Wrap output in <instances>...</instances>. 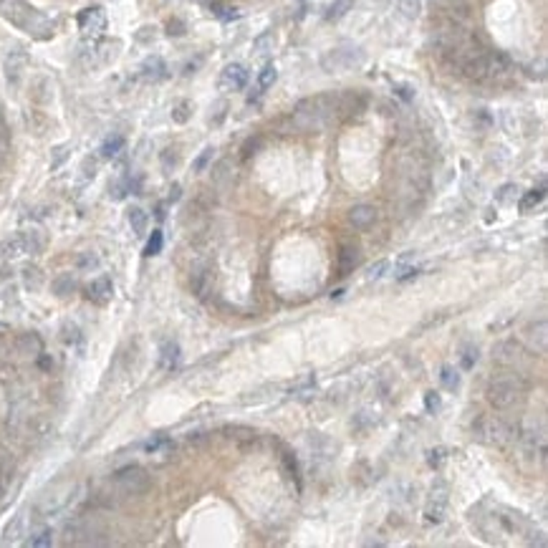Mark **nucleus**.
Segmentation results:
<instances>
[{"label": "nucleus", "mask_w": 548, "mask_h": 548, "mask_svg": "<svg viewBox=\"0 0 548 548\" xmlns=\"http://www.w3.org/2000/svg\"><path fill=\"white\" fill-rule=\"evenodd\" d=\"M336 117V99L331 96H313L296 106L291 121L298 132H324Z\"/></svg>", "instance_id": "obj_1"}, {"label": "nucleus", "mask_w": 548, "mask_h": 548, "mask_svg": "<svg viewBox=\"0 0 548 548\" xmlns=\"http://www.w3.org/2000/svg\"><path fill=\"white\" fill-rule=\"evenodd\" d=\"M0 15L8 18L20 31L36 36V38H48L51 36V23L43 13H38L26 0H0Z\"/></svg>", "instance_id": "obj_2"}, {"label": "nucleus", "mask_w": 548, "mask_h": 548, "mask_svg": "<svg viewBox=\"0 0 548 548\" xmlns=\"http://www.w3.org/2000/svg\"><path fill=\"white\" fill-rule=\"evenodd\" d=\"M523 392H526V382L515 371H503V374L490 379L488 390H485V399H488L493 410L503 412L521 402Z\"/></svg>", "instance_id": "obj_3"}, {"label": "nucleus", "mask_w": 548, "mask_h": 548, "mask_svg": "<svg viewBox=\"0 0 548 548\" xmlns=\"http://www.w3.org/2000/svg\"><path fill=\"white\" fill-rule=\"evenodd\" d=\"M473 432H475L480 443L493 445V447H505L513 440V427L505 420H501V417H480L473 424Z\"/></svg>", "instance_id": "obj_4"}, {"label": "nucleus", "mask_w": 548, "mask_h": 548, "mask_svg": "<svg viewBox=\"0 0 548 548\" xmlns=\"http://www.w3.org/2000/svg\"><path fill=\"white\" fill-rule=\"evenodd\" d=\"M152 480H149V473L139 465H129V468H121L119 473H114V488L124 493V496H139L149 490Z\"/></svg>", "instance_id": "obj_5"}, {"label": "nucleus", "mask_w": 548, "mask_h": 548, "mask_svg": "<svg viewBox=\"0 0 548 548\" xmlns=\"http://www.w3.org/2000/svg\"><path fill=\"white\" fill-rule=\"evenodd\" d=\"M445 515H447V488L445 482H437L424 503V526H440Z\"/></svg>", "instance_id": "obj_6"}, {"label": "nucleus", "mask_w": 548, "mask_h": 548, "mask_svg": "<svg viewBox=\"0 0 548 548\" xmlns=\"http://www.w3.org/2000/svg\"><path fill=\"white\" fill-rule=\"evenodd\" d=\"M364 61V53L354 46H341L334 48L324 59V68L326 71H343V68H354Z\"/></svg>", "instance_id": "obj_7"}, {"label": "nucleus", "mask_w": 548, "mask_h": 548, "mask_svg": "<svg viewBox=\"0 0 548 548\" xmlns=\"http://www.w3.org/2000/svg\"><path fill=\"white\" fill-rule=\"evenodd\" d=\"M76 490L79 488H66V490H61V493L48 496L46 501H40L38 515H43V518H53V515H59L61 510H66L68 505H71L73 498H76Z\"/></svg>", "instance_id": "obj_8"}, {"label": "nucleus", "mask_w": 548, "mask_h": 548, "mask_svg": "<svg viewBox=\"0 0 548 548\" xmlns=\"http://www.w3.org/2000/svg\"><path fill=\"white\" fill-rule=\"evenodd\" d=\"M248 84V68L243 64H228L220 73V89L225 91H240Z\"/></svg>", "instance_id": "obj_9"}, {"label": "nucleus", "mask_w": 548, "mask_h": 548, "mask_svg": "<svg viewBox=\"0 0 548 548\" xmlns=\"http://www.w3.org/2000/svg\"><path fill=\"white\" fill-rule=\"evenodd\" d=\"M112 296H114V283H112V278H109V276L94 278L91 283L86 286V298H89L91 304H96V306L109 304V301H112Z\"/></svg>", "instance_id": "obj_10"}, {"label": "nucleus", "mask_w": 548, "mask_h": 548, "mask_svg": "<svg viewBox=\"0 0 548 548\" xmlns=\"http://www.w3.org/2000/svg\"><path fill=\"white\" fill-rule=\"evenodd\" d=\"M28 64V53L20 51V48H15V51H10L6 56V61H3V71H6V79L10 86H15L20 81V76H23V68H26Z\"/></svg>", "instance_id": "obj_11"}, {"label": "nucleus", "mask_w": 548, "mask_h": 548, "mask_svg": "<svg viewBox=\"0 0 548 548\" xmlns=\"http://www.w3.org/2000/svg\"><path fill=\"white\" fill-rule=\"evenodd\" d=\"M493 359H496L498 364H505V366H515V364L523 359L521 343L515 341V339H505V341H501L496 346V351H493Z\"/></svg>", "instance_id": "obj_12"}, {"label": "nucleus", "mask_w": 548, "mask_h": 548, "mask_svg": "<svg viewBox=\"0 0 548 548\" xmlns=\"http://www.w3.org/2000/svg\"><path fill=\"white\" fill-rule=\"evenodd\" d=\"M379 212L374 205H354L349 210V225L354 230H366L371 225L377 223Z\"/></svg>", "instance_id": "obj_13"}, {"label": "nucleus", "mask_w": 548, "mask_h": 548, "mask_svg": "<svg viewBox=\"0 0 548 548\" xmlns=\"http://www.w3.org/2000/svg\"><path fill=\"white\" fill-rule=\"evenodd\" d=\"M526 343H528V349L535 351V354H546V346H548V326L546 321H535L526 329Z\"/></svg>", "instance_id": "obj_14"}, {"label": "nucleus", "mask_w": 548, "mask_h": 548, "mask_svg": "<svg viewBox=\"0 0 548 548\" xmlns=\"http://www.w3.org/2000/svg\"><path fill=\"white\" fill-rule=\"evenodd\" d=\"M26 533V513L13 515V521L8 523L6 531H3V538H0V546H15V543L23 538Z\"/></svg>", "instance_id": "obj_15"}, {"label": "nucleus", "mask_w": 548, "mask_h": 548, "mask_svg": "<svg viewBox=\"0 0 548 548\" xmlns=\"http://www.w3.org/2000/svg\"><path fill=\"white\" fill-rule=\"evenodd\" d=\"M79 26L84 28L86 34H101L106 26L104 10H101V8H89V10H84V13L79 15Z\"/></svg>", "instance_id": "obj_16"}, {"label": "nucleus", "mask_w": 548, "mask_h": 548, "mask_svg": "<svg viewBox=\"0 0 548 548\" xmlns=\"http://www.w3.org/2000/svg\"><path fill=\"white\" fill-rule=\"evenodd\" d=\"M18 240H20V251L26 253V256H38V253L46 248V238H43L38 230L18 232Z\"/></svg>", "instance_id": "obj_17"}, {"label": "nucleus", "mask_w": 548, "mask_h": 548, "mask_svg": "<svg viewBox=\"0 0 548 548\" xmlns=\"http://www.w3.org/2000/svg\"><path fill=\"white\" fill-rule=\"evenodd\" d=\"M167 76V66L165 61L159 59V56H152V59H147L145 64H142V79L145 81H162Z\"/></svg>", "instance_id": "obj_18"}, {"label": "nucleus", "mask_w": 548, "mask_h": 548, "mask_svg": "<svg viewBox=\"0 0 548 548\" xmlns=\"http://www.w3.org/2000/svg\"><path fill=\"white\" fill-rule=\"evenodd\" d=\"M26 546L28 548H48V546H53V531L48 528V526H43V528H36L34 533L26 538Z\"/></svg>", "instance_id": "obj_19"}, {"label": "nucleus", "mask_w": 548, "mask_h": 548, "mask_svg": "<svg viewBox=\"0 0 548 548\" xmlns=\"http://www.w3.org/2000/svg\"><path fill=\"white\" fill-rule=\"evenodd\" d=\"M357 263H359V251L357 248H351V245H343L341 253H339V273L346 276Z\"/></svg>", "instance_id": "obj_20"}, {"label": "nucleus", "mask_w": 548, "mask_h": 548, "mask_svg": "<svg viewBox=\"0 0 548 548\" xmlns=\"http://www.w3.org/2000/svg\"><path fill=\"white\" fill-rule=\"evenodd\" d=\"M51 288H53V293L56 296H71L73 291H76V278L71 276V273H64V276H59L56 281L51 283Z\"/></svg>", "instance_id": "obj_21"}, {"label": "nucleus", "mask_w": 548, "mask_h": 548, "mask_svg": "<svg viewBox=\"0 0 548 548\" xmlns=\"http://www.w3.org/2000/svg\"><path fill=\"white\" fill-rule=\"evenodd\" d=\"M126 218H129V225H132V230L137 232V235H145L147 225H149V218H147V212L142 210V207H129Z\"/></svg>", "instance_id": "obj_22"}, {"label": "nucleus", "mask_w": 548, "mask_h": 548, "mask_svg": "<svg viewBox=\"0 0 548 548\" xmlns=\"http://www.w3.org/2000/svg\"><path fill=\"white\" fill-rule=\"evenodd\" d=\"M543 200H546V190H543V187L526 192L521 198V212H533L538 205H543Z\"/></svg>", "instance_id": "obj_23"}, {"label": "nucleus", "mask_w": 548, "mask_h": 548, "mask_svg": "<svg viewBox=\"0 0 548 548\" xmlns=\"http://www.w3.org/2000/svg\"><path fill=\"white\" fill-rule=\"evenodd\" d=\"M159 364L165 366V369H175L179 364V346L175 341H167L162 346V357H159Z\"/></svg>", "instance_id": "obj_24"}, {"label": "nucleus", "mask_w": 548, "mask_h": 548, "mask_svg": "<svg viewBox=\"0 0 548 548\" xmlns=\"http://www.w3.org/2000/svg\"><path fill=\"white\" fill-rule=\"evenodd\" d=\"M351 6H354V0H331L324 13L326 20H341L351 10Z\"/></svg>", "instance_id": "obj_25"}, {"label": "nucleus", "mask_w": 548, "mask_h": 548, "mask_svg": "<svg viewBox=\"0 0 548 548\" xmlns=\"http://www.w3.org/2000/svg\"><path fill=\"white\" fill-rule=\"evenodd\" d=\"M18 346L23 354H31V357H38L40 351H43V341H40L36 334H23L18 339Z\"/></svg>", "instance_id": "obj_26"}, {"label": "nucleus", "mask_w": 548, "mask_h": 548, "mask_svg": "<svg viewBox=\"0 0 548 548\" xmlns=\"http://www.w3.org/2000/svg\"><path fill=\"white\" fill-rule=\"evenodd\" d=\"M440 382H443V387H445L447 392H455L457 387H460V374H457L455 366L445 364L443 369H440Z\"/></svg>", "instance_id": "obj_27"}, {"label": "nucleus", "mask_w": 548, "mask_h": 548, "mask_svg": "<svg viewBox=\"0 0 548 548\" xmlns=\"http://www.w3.org/2000/svg\"><path fill=\"white\" fill-rule=\"evenodd\" d=\"M276 79H278L276 66H273V64H268V66H263V71L258 73V94L268 91V89H271V86L276 84Z\"/></svg>", "instance_id": "obj_28"}, {"label": "nucleus", "mask_w": 548, "mask_h": 548, "mask_svg": "<svg viewBox=\"0 0 548 548\" xmlns=\"http://www.w3.org/2000/svg\"><path fill=\"white\" fill-rule=\"evenodd\" d=\"M192 291L198 293V296H205L207 293V288L212 286V276H210V271H198V273H192Z\"/></svg>", "instance_id": "obj_29"}, {"label": "nucleus", "mask_w": 548, "mask_h": 548, "mask_svg": "<svg viewBox=\"0 0 548 548\" xmlns=\"http://www.w3.org/2000/svg\"><path fill=\"white\" fill-rule=\"evenodd\" d=\"M40 281H43V273H40L36 265H26V268H23V286H26L28 291H38Z\"/></svg>", "instance_id": "obj_30"}, {"label": "nucleus", "mask_w": 548, "mask_h": 548, "mask_svg": "<svg viewBox=\"0 0 548 548\" xmlns=\"http://www.w3.org/2000/svg\"><path fill=\"white\" fill-rule=\"evenodd\" d=\"M515 198H518V185L508 182V185L498 187V192H496V202H498V205H503V207H505V205H513Z\"/></svg>", "instance_id": "obj_31"}, {"label": "nucleus", "mask_w": 548, "mask_h": 548, "mask_svg": "<svg viewBox=\"0 0 548 548\" xmlns=\"http://www.w3.org/2000/svg\"><path fill=\"white\" fill-rule=\"evenodd\" d=\"M121 147H124V137H119V134H114V137H106L104 145H101V157H114V154L121 152Z\"/></svg>", "instance_id": "obj_32"}, {"label": "nucleus", "mask_w": 548, "mask_h": 548, "mask_svg": "<svg viewBox=\"0 0 548 548\" xmlns=\"http://www.w3.org/2000/svg\"><path fill=\"white\" fill-rule=\"evenodd\" d=\"M397 8H399V13L404 18L415 20L420 15V10H422V0H397Z\"/></svg>", "instance_id": "obj_33"}, {"label": "nucleus", "mask_w": 548, "mask_h": 548, "mask_svg": "<svg viewBox=\"0 0 548 548\" xmlns=\"http://www.w3.org/2000/svg\"><path fill=\"white\" fill-rule=\"evenodd\" d=\"M0 256H6V258H18V256H23V251H20L18 235H13V238H8V240H3V243H0Z\"/></svg>", "instance_id": "obj_34"}, {"label": "nucleus", "mask_w": 548, "mask_h": 548, "mask_svg": "<svg viewBox=\"0 0 548 548\" xmlns=\"http://www.w3.org/2000/svg\"><path fill=\"white\" fill-rule=\"evenodd\" d=\"M61 341L64 343H79L81 341V329L76 324H71V321H66V324L61 326Z\"/></svg>", "instance_id": "obj_35"}, {"label": "nucleus", "mask_w": 548, "mask_h": 548, "mask_svg": "<svg viewBox=\"0 0 548 548\" xmlns=\"http://www.w3.org/2000/svg\"><path fill=\"white\" fill-rule=\"evenodd\" d=\"M228 179H232L230 162L223 159V162H218V167L212 170V182H215V185H223V182H228Z\"/></svg>", "instance_id": "obj_36"}, {"label": "nucleus", "mask_w": 548, "mask_h": 548, "mask_svg": "<svg viewBox=\"0 0 548 548\" xmlns=\"http://www.w3.org/2000/svg\"><path fill=\"white\" fill-rule=\"evenodd\" d=\"M162 245H165V238H162V230H154L147 240V248H145V256H159L162 253Z\"/></svg>", "instance_id": "obj_37"}, {"label": "nucleus", "mask_w": 548, "mask_h": 548, "mask_svg": "<svg viewBox=\"0 0 548 548\" xmlns=\"http://www.w3.org/2000/svg\"><path fill=\"white\" fill-rule=\"evenodd\" d=\"M273 46H276V36H273V34L258 36L256 43H253V48H256L258 56H265V53H268V51H273Z\"/></svg>", "instance_id": "obj_38"}, {"label": "nucleus", "mask_w": 548, "mask_h": 548, "mask_svg": "<svg viewBox=\"0 0 548 548\" xmlns=\"http://www.w3.org/2000/svg\"><path fill=\"white\" fill-rule=\"evenodd\" d=\"M212 154H215V149H212V147H205V149L200 152V157L195 159V162H192V170H195V172H202V170H205V167L212 162Z\"/></svg>", "instance_id": "obj_39"}, {"label": "nucleus", "mask_w": 548, "mask_h": 548, "mask_svg": "<svg viewBox=\"0 0 548 548\" xmlns=\"http://www.w3.org/2000/svg\"><path fill=\"white\" fill-rule=\"evenodd\" d=\"M445 460H447V450H445V447H435V450H429V452H427L429 468H440Z\"/></svg>", "instance_id": "obj_40"}, {"label": "nucleus", "mask_w": 548, "mask_h": 548, "mask_svg": "<svg viewBox=\"0 0 548 548\" xmlns=\"http://www.w3.org/2000/svg\"><path fill=\"white\" fill-rule=\"evenodd\" d=\"M76 265H79V271H94V268L99 265V258L94 256V253H81Z\"/></svg>", "instance_id": "obj_41"}, {"label": "nucleus", "mask_w": 548, "mask_h": 548, "mask_svg": "<svg viewBox=\"0 0 548 548\" xmlns=\"http://www.w3.org/2000/svg\"><path fill=\"white\" fill-rule=\"evenodd\" d=\"M387 271H390V263H387V260H377V263L366 271V278H369V281H379V278L387 276Z\"/></svg>", "instance_id": "obj_42"}, {"label": "nucleus", "mask_w": 548, "mask_h": 548, "mask_svg": "<svg viewBox=\"0 0 548 548\" xmlns=\"http://www.w3.org/2000/svg\"><path fill=\"white\" fill-rule=\"evenodd\" d=\"M172 119L177 121V124H185V121L190 119V104L182 101V104L175 106V109H172Z\"/></svg>", "instance_id": "obj_43"}, {"label": "nucleus", "mask_w": 548, "mask_h": 548, "mask_svg": "<svg viewBox=\"0 0 548 548\" xmlns=\"http://www.w3.org/2000/svg\"><path fill=\"white\" fill-rule=\"evenodd\" d=\"M424 407H427V412H437L440 407H443V402H440V394L437 392H427L424 394Z\"/></svg>", "instance_id": "obj_44"}, {"label": "nucleus", "mask_w": 548, "mask_h": 548, "mask_svg": "<svg viewBox=\"0 0 548 548\" xmlns=\"http://www.w3.org/2000/svg\"><path fill=\"white\" fill-rule=\"evenodd\" d=\"M68 157V147H56L53 149V162H51V167L56 170V167H61V162Z\"/></svg>", "instance_id": "obj_45"}, {"label": "nucleus", "mask_w": 548, "mask_h": 548, "mask_svg": "<svg viewBox=\"0 0 548 548\" xmlns=\"http://www.w3.org/2000/svg\"><path fill=\"white\" fill-rule=\"evenodd\" d=\"M417 276V268L415 265H399V273H397V278H399V281H410V278H415Z\"/></svg>", "instance_id": "obj_46"}, {"label": "nucleus", "mask_w": 548, "mask_h": 548, "mask_svg": "<svg viewBox=\"0 0 548 548\" xmlns=\"http://www.w3.org/2000/svg\"><path fill=\"white\" fill-rule=\"evenodd\" d=\"M366 424H371L369 412H359V415L354 417V422H351V427H354V429H362V427H366Z\"/></svg>", "instance_id": "obj_47"}, {"label": "nucleus", "mask_w": 548, "mask_h": 548, "mask_svg": "<svg viewBox=\"0 0 548 548\" xmlns=\"http://www.w3.org/2000/svg\"><path fill=\"white\" fill-rule=\"evenodd\" d=\"M215 13L220 15V18H225V20H230V18H238V10L235 8H223V6H215L212 8Z\"/></svg>", "instance_id": "obj_48"}, {"label": "nucleus", "mask_w": 548, "mask_h": 548, "mask_svg": "<svg viewBox=\"0 0 548 548\" xmlns=\"http://www.w3.org/2000/svg\"><path fill=\"white\" fill-rule=\"evenodd\" d=\"M475 362H477V349H473V346H470V349H465V354H463V366H465V369H470V366H473Z\"/></svg>", "instance_id": "obj_49"}, {"label": "nucleus", "mask_w": 548, "mask_h": 548, "mask_svg": "<svg viewBox=\"0 0 548 548\" xmlns=\"http://www.w3.org/2000/svg\"><path fill=\"white\" fill-rule=\"evenodd\" d=\"M162 162H165V170L175 167V162H177V154H175V149H165V154H162Z\"/></svg>", "instance_id": "obj_50"}, {"label": "nucleus", "mask_w": 548, "mask_h": 548, "mask_svg": "<svg viewBox=\"0 0 548 548\" xmlns=\"http://www.w3.org/2000/svg\"><path fill=\"white\" fill-rule=\"evenodd\" d=\"M394 91L399 94V96H402V99H412V96H415V94H412V89H410V86H402V84H399V86H394Z\"/></svg>", "instance_id": "obj_51"}, {"label": "nucleus", "mask_w": 548, "mask_h": 548, "mask_svg": "<svg viewBox=\"0 0 548 548\" xmlns=\"http://www.w3.org/2000/svg\"><path fill=\"white\" fill-rule=\"evenodd\" d=\"M6 154H8V139L6 134H0V165L6 162Z\"/></svg>", "instance_id": "obj_52"}, {"label": "nucleus", "mask_w": 548, "mask_h": 548, "mask_svg": "<svg viewBox=\"0 0 548 548\" xmlns=\"http://www.w3.org/2000/svg\"><path fill=\"white\" fill-rule=\"evenodd\" d=\"M94 175H96V162L86 159V177H94Z\"/></svg>", "instance_id": "obj_53"}, {"label": "nucleus", "mask_w": 548, "mask_h": 548, "mask_svg": "<svg viewBox=\"0 0 548 548\" xmlns=\"http://www.w3.org/2000/svg\"><path fill=\"white\" fill-rule=\"evenodd\" d=\"M170 34H175V36L182 34V26H177V20H172L170 23Z\"/></svg>", "instance_id": "obj_54"}, {"label": "nucleus", "mask_w": 548, "mask_h": 548, "mask_svg": "<svg viewBox=\"0 0 548 548\" xmlns=\"http://www.w3.org/2000/svg\"><path fill=\"white\" fill-rule=\"evenodd\" d=\"M177 198H179V185H175V187H172V195H170V200H172V202H175V200H177Z\"/></svg>", "instance_id": "obj_55"}, {"label": "nucleus", "mask_w": 548, "mask_h": 548, "mask_svg": "<svg viewBox=\"0 0 548 548\" xmlns=\"http://www.w3.org/2000/svg\"><path fill=\"white\" fill-rule=\"evenodd\" d=\"M0 331H8V324H3V321H0Z\"/></svg>", "instance_id": "obj_56"}]
</instances>
